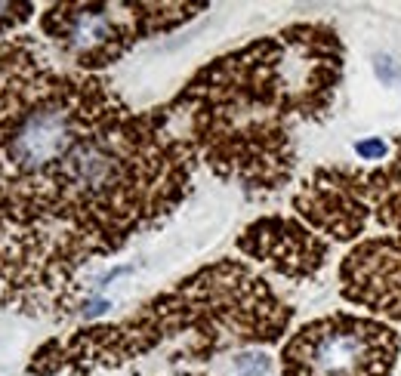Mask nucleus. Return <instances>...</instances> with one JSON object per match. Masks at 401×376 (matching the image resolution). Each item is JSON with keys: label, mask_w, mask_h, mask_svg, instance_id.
I'll return each mask as SVG.
<instances>
[{"label": "nucleus", "mask_w": 401, "mask_h": 376, "mask_svg": "<svg viewBox=\"0 0 401 376\" xmlns=\"http://www.w3.org/2000/svg\"><path fill=\"white\" fill-rule=\"evenodd\" d=\"M343 68L337 28L297 22L207 62L167 111L219 179L275 195L297 170V123L327 121Z\"/></svg>", "instance_id": "nucleus-1"}, {"label": "nucleus", "mask_w": 401, "mask_h": 376, "mask_svg": "<svg viewBox=\"0 0 401 376\" xmlns=\"http://www.w3.org/2000/svg\"><path fill=\"white\" fill-rule=\"evenodd\" d=\"M127 108L108 81L65 71L35 37L0 43V308L41 315L43 232L65 161L96 127Z\"/></svg>", "instance_id": "nucleus-2"}, {"label": "nucleus", "mask_w": 401, "mask_h": 376, "mask_svg": "<svg viewBox=\"0 0 401 376\" xmlns=\"http://www.w3.org/2000/svg\"><path fill=\"white\" fill-rule=\"evenodd\" d=\"M392 151V145L386 139H380V136H367V139L355 142V155L361 157V161H386Z\"/></svg>", "instance_id": "nucleus-10"}, {"label": "nucleus", "mask_w": 401, "mask_h": 376, "mask_svg": "<svg viewBox=\"0 0 401 376\" xmlns=\"http://www.w3.org/2000/svg\"><path fill=\"white\" fill-rule=\"evenodd\" d=\"M291 321L293 308L284 306L251 266L219 259L117 324L77 330L68 339H50L28 370L52 376L65 367H115L173 339L186 342L179 358H213L226 348L278 342Z\"/></svg>", "instance_id": "nucleus-3"}, {"label": "nucleus", "mask_w": 401, "mask_h": 376, "mask_svg": "<svg viewBox=\"0 0 401 376\" xmlns=\"http://www.w3.org/2000/svg\"><path fill=\"white\" fill-rule=\"evenodd\" d=\"M238 250L291 281H309L324 268L331 244L302 219L262 216L238 235Z\"/></svg>", "instance_id": "nucleus-7"}, {"label": "nucleus", "mask_w": 401, "mask_h": 376, "mask_svg": "<svg viewBox=\"0 0 401 376\" xmlns=\"http://www.w3.org/2000/svg\"><path fill=\"white\" fill-rule=\"evenodd\" d=\"M207 3H52L41 31L77 71L108 68L139 41L179 28Z\"/></svg>", "instance_id": "nucleus-4"}, {"label": "nucleus", "mask_w": 401, "mask_h": 376, "mask_svg": "<svg viewBox=\"0 0 401 376\" xmlns=\"http://www.w3.org/2000/svg\"><path fill=\"white\" fill-rule=\"evenodd\" d=\"M401 333L386 321L333 312L302 324L281 346L284 376H392Z\"/></svg>", "instance_id": "nucleus-5"}, {"label": "nucleus", "mask_w": 401, "mask_h": 376, "mask_svg": "<svg viewBox=\"0 0 401 376\" xmlns=\"http://www.w3.org/2000/svg\"><path fill=\"white\" fill-rule=\"evenodd\" d=\"M340 296L401 324V235L355 244L340 262Z\"/></svg>", "instance_id": "nucleus-6"}, {"label": "nucleus", "mask_w": 401, "mask_h": 376, "mask_svg": "<svg viewBox=\"0 0 401 376\" xmlns=\"http://www.w3.org/2000/svg\"><path fill=\"white\" fill-rule=\"evenodd\" d=\"M31 12H35V3H25V0H0V34L22 22H28Z\"/></svg>", "instance_id": "nucleus-9"}, {"label": "nucleus", "mask_w": 401, "mask_h": 376, "mask_svg": "<svg viewBox=\"0 0 401 376\" xmlns=\"http://www.w3.org/2000/svg\"><path fill=\"white\" fill-rule=\"evenodd\" d=\"M343 173L355 201L367 213V222L401 235V136L392 139V161H386L383 167H343Z\"/></svg>", "instance_id": "nucleus-8"}, {"label": "nucleus", "mask_w": 401, "mask_h": 376, "mask_svg": "<svg viewBox=\"0 0 401 376\" xmlns=\"http://www.w3.org/2000/svg\"><path fill=\"white\" fill-rule=\"evenodd\" d=\"M373 68H377V77L389 87V83H395V65H392L389 56H373Z\"/></svg>", "instance_id": "nucleus-11"}]
</instances>
